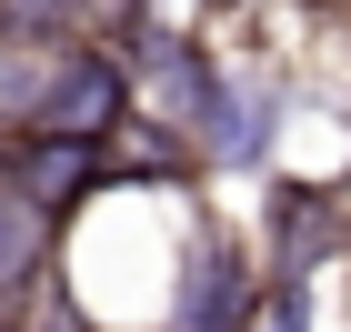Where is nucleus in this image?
<instances>
[{"label": "nucleus", "instance_id": "8", "mask_svg": "<svg viewBox=\"0 0 351 332\" xmlns=\"http://www.w3.org/2000/svg\"><path fill=\"white\" fill-rule=\"evenodd\" d=\"M251 332H311V292H261Z\"/></svg>", "mask_w": 351, "mask_h": 332}, {"label": "nucleus", "instance_id": "3", "mask_svg": "<svg viewBox=\"0 0 351 332\" xmlns=\"http://www.w3.org/2000/svg\"><path fill=\"white\" fill-rule=\"evenodd\" d=\"M351 252V201L331 181H271L261 232H251V262H261V292H322V272Z\"/></svg>", "mask_w": 351, "mask_h": 332}, {"label": "nucleus", "instance_id": "7", "mask_svg": "<svg viewBox=\"0 0 351 332\" xmlns=\"http://www.w3.org/2000/svg\"><path fill=\"white\" fill-rule=\"evenodd\" d=\"M71 51V41H60ZM60 51H30V41H0V141H21L40 121V91H51V60Z\"/></svg>", "mask_w": 351, "mask_h": 332}, {"label": "nucleus", "instance_id": "4", "mask_svg": "<svg viewBox=\"0 0 351 332\" xmlns=\"http://www.w3.org/2000/svg\"><path fill=\"white\" fill-rule=\"evenodd\" d=\"M0 192L30 201L51 232H71V221H81L90 201L110 192L101 141H60V131H21V141H0Z\"/></svg>", "mask_w": 351, "mask_h": 332}, {"label": "nucleus", "instance_id": "1", "mask_svg": "<svg viewBox=\"0 0 351 332\" xmlns=\"http://www.w3.org/2000/svg\"><path fill=\"white\" fill-rule=\"evenodd\" d=\"M261 312V262H251V232L231 221H191L171 242V292L151 312V332H251Z\"/></svg>", "mask_w": 351, "mask_h": 332}, {"label": "nucleus", "instance_id": "2", "mask_svg": "<svg viewBox=\"0 0 351 332\" xmlns=\"http://www.w3.org/2000/svg\"><path fill=\"white\" fill-rule=\"evenodd\" d=\"M281 111H291V81H281V71L211 60V81H201V101H191V121H181L201 181H221V171H261L271 151H281Z\"/></svg>", "mask_w": 351, "mask_h": 332}, {"label": "nucleus", "instance_id": "6", "mask_svg": "<svg viewBox=\"0 0 351 332\" xmlns=\"http://www.w3.org/2000/svg\"><path fill=\"white\" fill-rule=\"evenodd\" d=\"M51 272H60V232L30 212V201H10V192H0V322H10V312H21Z\"/></svg>", "mask_w": 351, "mask_h": 332}, {"label": "nucleus", "instance_id": "5", "mask_svg": "<svg viewBox=\"0 0 351 332\" xmlns=\"http://www.w3.org/2000/svg\"><path fill=\"white\" fill-rule=\"evenodd\" d=\"M141 111V91H131V71H121V51L110 41H71V51L51 60V91H40V121L30 131H60V141H101L110 151V131Z\"/></svg>", "mask_w": 351, "mask_h": 332}, {"label": "nucleus", "instance_id": "9", "mask_svg": "<svg viewBox=\"0 0 351 332\" xmlns=\"http://www.w3.org/2000/svg\"><path fill=\"white\" fill-rule=\"evenodd\" d=\"M201 10H241V0H201Z\"/></svg>", "mask_w": 351, "mask_h": 332}]
</instances>
